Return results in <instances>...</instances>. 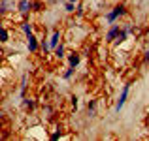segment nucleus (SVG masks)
Instances as JSON below:
<instances>
[{"label":"nucleus","mask_w":149,"mask_h":141,"mask_svg":"<svg viewBox=\"0 0 149 141\" xmlns=\"http://www.w3.org/2000/svg\"><path fill=\"white\" fill-rule=\"evenodd\" d=\"M123 15H127V6H125V4H117L111 11H108V13L104 15V19H106L108 25H113V23H117V19L123 17Z\"/></svg>","instance_id":"1"},{"label":"nucleus","mask_w":149,"mask_h":141,"mask_svg":"<svg viewBox=\"0 0 149 141\" xmlns=\"http://www.w3.org/2000/svg\"><path fill=\"white\" fill-rule=\"evenodd\" d=\"M128 92H130V83L123 85V88H121V92H119V98H117V104H115V111L117 113L125 107V104H127V100H128Z\"/></svg>","instance_id":"2"},{"label":"nucleus","mask_w":149,"mask_h":141,"mask_svg":"<svg viewBox=\"0 0 149 141\" xmlns=\"http://www.w3.org/2000/svg\"><path fill=\"white\" fill-rule=\"evenodd\" d=\"M119 32H121V25H117V23L109 25L108 32H106V36H104V41H106V44H113V41H115V38L119 36Z\"/></svg>","instance_id":"3"},{"label":"nucleus","mask_w":149,"mask_h":141,"mask_svg":"<svg viewBox=\"0 0 149 141\" xmlns=\"http://www.w3.org/2000/svg\"><path fill=\"white\" fill-rule=\"evenodd\" d=\"M26 49H29V53H38V49H40V40L34 34L26 36Z\"/></svg>","instance_id":"4"},{"label":"nucleus","mask_w":149,"mask_h":141,"mask_svg":"<svg viewBox=\"0 0 149 141\" xmlns=\"http://www.w3.org/2000/svg\"><path fill=\"white\" fill-rule=\"evenodd\" d=\"M15 6H17V11H19V13L29 15L30 11H32V0H19Z\"/></svg>","instance_id":"5"},{"label":"nucleus","mask_w":149,"mask_h":141,"mask_svg":"<svg viewBox=\"0 0 149 141\" xmlns=\"http://www.w3.org/2000/svg\"><path fill=\"white\" fill-rule=\"evenodd\" d=\"M61 40H62V32H61V30H53V34H51V38H49V47H51V51H53L55 47L61 44Z\"/></svg>","instance_id":"6"},{"label":"nucleus","mask_w":149,"mask_h":141,"mask_svg":"<svg viewBox=\"0 0 149 141\" xmlns=\"http://www.w3.org/2000/svg\"><path fill=\"white\" fill-rule=\"evenodd\" d=\"M79 62H81V55H79V53H76V51H74V53L68 55V66L77 68V66H79Z\"/></svg>","instance_id":"7"},{"label":"nucleus","mask_w":149,"mask_h":141,"mask_svg":"<svg viewBox=\"0 0 149 141\" xmlns=\"http://www.w3.org/2000/svg\"><path fill=\"white\" fill-rule=\"evenodd\" d=\"M21 32L25 34V36H29V34H34V25L30 21H23L21 23Z\"/></svg>","instance_id":"8"},{"label":"nucleus","mask_w":149,"mask_h":141,"mask_svg":"<svg viewBox=\"0 0 149 141\" xmlns=\"http://www.w3.org/2000/svg\"><path fill=\"white\" fill-rule=\"evenodd\" d=\"M8 41H10V32L6 26L0 25V44H8Z\"/></svg>","instance_id":"9"},{"label":"nucleus","mask_w":149,"mask_h":141,"mask_svg":"<svg viewBox=\"0 0 149 141\" xmlns=\"http://www.w3.org/2000/svg\"><path fill=\"white\" fill-rule=\"evenodd\" d=\"M55 57H57L58 58V60H61V58H64L66 57V55H64V51H66V47H64V44H58L57 47H55Z\"/></svg>","instance_id":"10"},{"label":"nucleus","mask_w":149,"mask_h":141,"mask_svg":"<svg viewBox=\"0 0 149 141\" xmlns=\"http://www.w3.org/2000/svg\"><path fill=\"white\" fill-rule=\"evenodd\" d=\"M74 73H76V68H72V66H68V68L64 70V72H62V79L64 81H70L74 77Z\"/></svg>","instance_id":"11"},{"label":"nucleus","mask_w":149,"mask_h":141,"mask_svg":"<svg viewBox=\"0 0 149 141\" xmlns=\"http://www.w3.org/2000/svg\"><path fill=\"white\" fill-rule=\"evenodd\" d=\"M13 6V0H0V8H2V13L10 11V8Z\"/></svg>","instance_id":"12"},{"label":"nucleus","mask_w":149,"mask_h":141,"mask_svg":"<svg viewBox=\"0 0 149 141\" xmlns=\"http://www.w3.org/2000/svg\"><path fill=\"white\" fill-rule=\"evenodd\" d=\"M40 49L44 51V53H49V51H51V47H49V40L42 38V40H40Z\"/></svg>","instance_id":"13"},{"label":"nucleus","mask_w":149,"mask_h":141,"mask_svg":"<svg viewBox=\"0 0 149 141\" xmlns=\"http://www.w3.org/2000/svg\"><path fill=\"white\" fill-rule=\"evenodd\" d=\"M127 38H128V34H127V32H123V30H121V32H119V36L115 38V44H117V45L125 44V41H127Z\"/></svg>","instance_id":"14"},{"label":"nucleus","mask_w":149,"mask_h":141,"mask_svg":"<svg viewBox=\"0 0 149 141\" xmlns=\"http://www.w3.org/2000/svg\"><path fill=\"white\" fill-rule=\"evenodd\" d=\"M121 30H123V32H127L128 36H130V34L134 32V25H132V23H125V25L121 26Z\"/></svg>","instance_id":"15"},{"label":"nucleus","mask_w":149,"mask_h":141,"mask_svg":"<svg viewBox=\"0 0 149 141\" xmlns=\"http://www.w3.org/2000/svg\"><path fill=\"white\" fill-rule=\"evenodd\" d=\"M23 105H25L26 109H34V107H36L34 100H30V98H23Z\"/></svg>","instance_id":"16"},{"label":"nucleus","mask_w":149,"mask_h":141,"mask_svg":"<svg viewBox=\"0 0 149 141\" xmlns=\"http://www.w3.org/2000/svg\"><path fill=\"white\" fill-rule=\"evenodd\" d=\"M64 11H66V13H74V11H76V4L64 2Z\"/></svg>","instance_id":"17"},{"label":"nucleus","mask_w":149,"mask_h":141,"mask_svg":"<svg viewBox=\"0 0 149 141\" xmlns=\"http://www.w3.org/2000/svg\"><path fill=\"white\" fill-rule=\"evenodd\" d=\"M61 138H62V132H61V128H58V130H55L53 134L49 135V139H51V141H57V139H61Z\"/></svg>","instance_id":"18"},{"label":"nucleus","mask_w":149,"mask_h":141,"mask_svg":"<svg viewBox=\"0 0 149 141\" xmlns=\"http://www.w3.org/2000/svg\"><path fill=\"white\" fill-rule=\"evenodd\" d=\"M77 100H79L77 96H72V98H70V104H72V109H74V111L77 109Z\"/></svg>","instance_id":"19"},{"label":"nucleus","mask_w":149,"mask_h":141,"mask_svg":"<svg viewBox=\"0 0 149 141\" xmlns=\"http://www.w3.org/2000/svg\"><path fill=\"white\" fill-rule=\"evenodd\" d=\"M32 10L40 11V10H42V2H32Z\"/></svg>","instance_id":"20"},{"label":"nucleus","mask_w":149,"mask_h":141,"mask_svg":"<svg viewBox=\"0 0 149 141\" xmlns=\"http://www.w3.org/2000/svg\"><path fill=\"white\" fill-rule=\"evenodd\" d=\"M76 13L79 15V17H81V15H83V4H79V6L76 8Z\"/></svg>","instance_id":"21"},{"label":"nucleus","mask_w":149,"mask_h":141,"mask_svg":"<svg viewBox=\"0 0 149 141\" xmlns=\"http://www.w3.org/2000/svg\"><path fill=\"white\" fill-rule=\"evenodd\" d=\"M143 60H146V62H149V49L146 51V53H143Z\"/></svg>","instance_id":"22"},{"label":"nucleus","mask_w":149,"mask_h":141,"mask_svg":"<svg viewBox=\"0 0 149 141\" xmlns=\"http://www.w3.org/2000/svg\"><path fill=\"white\" fill-rule=\"evenodd\" d=\"M66 2H72V4H77L79 0H66Z\"/></svg>","instance_id":"23"},{"label":"nucleus","mask_w":149,"mask_h":141,"mask_svg":"<svg viewBox=\"0 0 149 141\" xmlns=\"http://www.w3.org/2000/svg\"><path fill=\"white\" fill-rule=\"evenodd\" d=\"M49 2H51V4H53V2H57V0H49Z\"/></svg>","instance_id":"24"},{"label":"nucleus","mask_w":149,"mask_h":141,"mask_svg":"<svg viewBox=\"0 0 149 141\" xmlns=\"http://www.w3.org/2000/svg\"><path fill=\"white\" fill-rule=\"evenodd\" d=\"M0 117H2V109H0Z\"/></svg>","instance_id":"25"},{"label":"nucleus","mask_w":149,"mask_h":141,"mask_svg":"<svg viewBox=\"0 0 149 141\" xmlns=\"http://www.w3.org/2000/svg\"><path fill=\"white\" fill-rule=\"evenodd\" d=\"M0 15H2V8H0Z\"/></svg>","instance_id":"26"}]
</instances>
